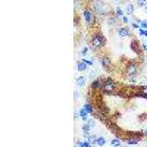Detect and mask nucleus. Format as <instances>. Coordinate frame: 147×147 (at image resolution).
<instances>
[{
  "instance_id": "12",
  "label": "nucleus",
  "mask_w": 147,
  "mask_h": 147,
  "mask_svg": "<svg viewBox=\"0 0 147 147\" xmlns=\"http://www.w3.org/2000/svg\"><path fill=\"white\" fill-rule=\"evenodd\" d=\"M99 113H102V115H105V116H109V115H110V110H109V107H107L105 103H100V105H99Z\"/></svg>"
},
{
  "instance_id": "14",
  "label": "nucleus",
  "mask_w": 147,
  "mask_h": 147,
  "mask_svg": "<svg viewBox=\"0 0 147 147\" xmlns=\"http://www.w3.org/2000/svg\"><path fill=\"white\" fill-rule=\"evenodd\" d=\"M107 24H109L110 27L116 25V24H118V16H116L115 13H110V15L107 16Z\"/></svg>"
},
{
  "instance_id": "32",
  "label": "nucleus",
  "mask_w": 147,
  "mask_h": 147,
  "mask_svg": "<svg viewBox=\"0 0 147 147\" xmlns=\"http://www.w3.org/2000/svg\"><path fill=\"white\" fill-rule=\"evenodd\" d=\"M84 2H87V3H90V5H91V3L94 2V0H84Z\"/></svg>"
},
{
  "instance_id": "18",
  "label": "nucleus",
  "mask_w": 147,
  "mask_h": 147,
  "mask_svg": "<svg viewBox=\"0 0 147 147\" xmlns=\"http://www.w3.org/2000/svg\"><path fill=\"white\" fill-rule=\"evenodd\" d=\"M85 81H87V78H85V77H78V78L75 80V84H77V87H84Z\"/></svg>"
},
{
  "instance_id": "28",
  "label": "nucleus",
  "mask_w": 147,
  "mask_h": 147,
  "mask_svg": "<svg viewBox=\"0 0 147 147\" xmlns=\"http://www.w3.org/2000/svg\"><path fill=\"white\" fill-rule=\"evenodd\" d=\"M81 6H82V5H81V2H80V0H75V10H78Z\"/></svg>"
},
{
  "instance_id": "22",
  "label": "nucleus",
  "mask_w": 147,
  "mask_h": 147,
  "mask_svg": "<svg viewBox=\"0 0 147 147\" xmlns=\"http://www.w3.org/2000/svg\"><path fill=\"white\" fill-rule=\"evenodd\" d=\"M84 62L87 63L88 66H93V65H94V59H91V57H84Z\"/></svg>"
},
{
  "instance_id": "13",
  "label": "nucleus",
  "mask_w": 147,
  "mask_h": 147,
  "mask_svg": "<svg viewBox=\"0 0 147 147\" xmlns=\"http://www.w3.org/2000/svg\"><path fill=\"white\" fill-rule=\"evenodd\" d=\"M84 109L87 110V112H88L90 115H96V107H94V105H93V103L87 102V103L84 105Z\"/></svg>"
},
{
  "instance_id": "31",
  "label": "nucleus",
  "mask_w": 147,
  "mask_h": 147,
  "mask_svg": "<svg viewBox=\"0 0 147 147\" xmlns=\"http://www.w3.org/2000/svg\"><path fill=\"white\" fill-rule=\"evenodd\" d=\"M141 132H143V137H147V127H146V128H144Z\"/></svg>"
},
{
  "instance_id": "5",
  "label": "nucleus",
  "mask_w": 147,
  "mask_h": 147,
  "mask_svg": "<svg viewBox=\"0 0 147 147\" xmlns=\"http://www.w3.org/2000/svg\"><path fill=\"white\" fill-rule=\"evenodd\" d=\"M93 9H94V12H96V15H106L107 12H106V5L103 3V0H94V2L90 5Z\"/></svg>"
},
{
  "instance_id": "11",
  "label": "nucleus",
  "mask_w": 147,
  "mask_h": 147,
  "mask_svg": "<svg viewBox=\"0 0 147 147\" xmlns=\"http://www.w3.org/2000/svg\"><path fill=\"white\" fill-rule=\"evenodd\" d=\"M88 68H90V66H88L87 63L84 62V59H80L78 62H77V69H78L80 72H84V71H87Z\"/></svg>"
},
{
  "instance_id": "30",
  "label": "nucleus",
  "mask_w": 147,
  "mask_h": 147,
  "mask_svg": "<svg viewBox=\"0 0 147 147\" xmlns=\"http://www.w3.org/2000/svg\"><path fill=\"white\" fill-rule=\"evenodd\" d=\"M88 77H90V80H91V78L94 80V78H96V74H94V72L91 71V72H90V75H88Z\"/></svg>"
},
{
  "instance_id": "19",
  "label": "nucleus",
  "mask_w": 147,
  "mask_h": 147,
  "mask_svg": "<svg viewBox=\"0 0 147 147\" xmlns=\"http://www.w3.org/2000/svg\"><path fill=\"white\" fill-rule=\"evenodd\" d=\"M122 143H121V138L116 136V137H113L112 140H110V146H113V147H119Z\"/></svg>"
},
{
  "instance_id": "2",
  "label": "nucleus",
  "mask_w": 147,
  "mask_h": 147,
  "mask_svg": "<svg viewBox=\"0 0 147 147\" xmlns=\"http://www.w3.org/2000/svg\"><path fill=\"white\" fill-rule=\"evenodd\" d=\"M102 93L106 94V96L118 94V85H116L115 80H112L110 77L102 78Z\"/></svg>"
},
{
  "instance_id": "10",
  "label": "nucleus",
  "mask_w": 147,
  "mask_h": 147,
  "mask_svg": "<svg viewBox=\"0 0 147 147\" xmlns=\"http://www.w3.org/2000/svg\"><path fill=\"white\" fill-rule=\"evenodd\" d=\"M124 10H125V13H127L128 16H132V15H134V10H136V6H134L132 3H127V5L124 6Z\"/></svg>"
},
{
  "instance_id": "3",
  "label": "nucleus",
  "mask_w": 147,
  "mask_h": 147,
  "mask_svg": "<svg viewBox=\"0 0 147 147\" xmlns=\"http://www.w3.org/2000/svg\"><path fill=\"white\" fill-rule=\"evenodd\" d=\"M140 71H141L140 63L136 62V60H129V62L124 66V75L127 78H137L140 75Z\"/></svg>"
},
{
  "instance_id": "1",
  "label": "nucleus",
  "mask_w": 147,
  "mask_h": 147,
  "mask_svg": "<svg viewBox=\"0 0 147 147\" xmlns=\"http://www.w3.org/2000/svg\"><path fill=\"white\" fill-rule=\"evenodd\" d=\"M90 44L93 50H102L103 47H106V37L100 31H94L90 37Z\"/></svg>"
},
{
  "instance_id": "4",
  "label": "nucleus",
  "mask_w": 147,
  "mask_h": 147,
  "mask_svg": "<svg viewBox=\"0 0 147 147\" xmlns=\"http://www.w3.org/2000/svg\"><path fill=\"white\" fill-rule=\"evenodd\" d=\"M82 18L85 21V24H87L88 27H94L96 22H97V16H96V12L91 6H85L82 9Z\"/></svg>"
},
{
  "instance_id": "34",
  "label": "nucleus",
  "mask_w": 147,
  "mask_h": 147,
  "mask_svg": "<svg viewBox=\"0 0 147 147\" xmlns=\"http://www.w3.org/2000/svg\"><path fill=\"white\" fill-rule=\"evenodd\" d=\"M113 2H116V3H118V2H121V0H113Z\"/></svg>"
},
{
  "instance_id": "25",
  "label": "nucleus",
  "mask_w": 147,
  "mask_h": 147,
  "mask_svg": "<svg viewBox=\"0 0 147 147\" xmlns=\"http://www.w3.org/2000/svg\"><path fill=\"white\" fill-rule=\"evenodd\" d=\"M138 90H140L141 93L147 94V85H140V87H138Z\"/></svg>"
},
{
  "instance_id": "21",
  "label": "nucleus",
  "mask_w": 147,
  "mask_h": 147,
  "mask_svg": "<svg viewBox=\"0 0 147 147\" xmlns=\"http://www.w3.org/2000/svg\"><path fill=\"white\" fill-rule=\"evenodd\" d=\"M91 128H93V127L88 124V122H84V125H82V128H81V129H82V134H85V132H91Z\"/></svg>"
},
{
  "instance_id": "8",
  "label": "nucleus",
  "mask_w": 147,
  "mask_h": 147,
  "mask_svg": "<svg viewBox=\"0 0 147 147\" xmlns=\"http://www.w3.org/2000/svg\"><path fill=\"white\" fill-rule=\"evenodd\" d=\"M90 90H91V91H102V80H100V78H94V80L91 81Z\"/></svg>"
},
{
  "instance_id": "33",
  "label": "nucleus",
  "mask_w": 147,
  "mask_h": 147,
  "mask_svg": "<svg viewBox=\"0 0 147 147\" xmlns=\"http://www.w3.org/2000/svg\"><path fill=\"white\" fill-rule=\"evenodd\" d=\"M144 10H146V13H147V5H146V6H144Z\"/></svg>"
},
{
  "instance_id": "23",
  "label": "nucleus",
  "mask_w": 147,
  "mask_h": 147,
  "mask_svg": "<svg viewBox=\"0 0 147 147\" xmlns=\"http://www.w3.org/2000/svg\"><path fill=\"white\" fill-rule=\"evenodd\" d=\"M140 28L147 30V19H141V21H140Z\"/></svg>"
},
{
  "instance_id": "17",
  "label": "nucleus",
  "mask_w": 147,
  "mask_h": 147,
  "mask_svg": "<svg viewBox=\"0 0 147 147\" xmlns=\"http://www.w3.org/2000/svg\"><path fill=\"white\" fill-rule=\"evenodd\" d=\"M115 15H116L118 18H124V16H125V10L122 9L121 6H118V7L115 9Z\"/></svg>"
},
{
  "instance_id": "26",
  "label": "nucleus",
  "mask_w": 147,
  "mask_h": 147,
  "mask_svg": "<svg viewBox=\"0 0 147 147\" xmlns=\"http://www.w3.org/2000/svg\"><path fill=\"white\" fill-rule=\"evenodd\" d=\"M138 34H140V35H143V37H147V30L140 28V30H138Z\"/></svg>"
},
{
  "instance_id": "20",
  "label": "nucleus",
  "mask_w": 147,
  "mask_h": 147,
  "mask_svg": "<svg viewBox=\"0 0 147 147\" xmlns=\"http://www.w3.org/2000/svg\"><path fill=\"white\" fill-rule=\"evenodd\" d=\"M107 143V140L105 137H97V140L94 141V146H105Z\"/></svg>"
},
{
  "instance_id": "7",
  "label": "nucleus",
  "mask_w": 147,
  "mask_h": 147,
  "mask_svg": "<svg viewBox=\"0 0 147 147\" xmlns=\"http://www.w3.org/2000/svg\"><path fill=\"white\" fill-rule=\"evenodd\" d=\"M100 65H102L105 69H112L113 62H112V59H110L109 56L103 55V56H100Z\"/></svg>"
},
{
  "instance_id": "29",
  "label": "nucleus",
  "mask_w": 147,
  "mask_h": 147,
  "mask_svg": "<svg viewBox=\"0 0 147 147\" xmlns=\"http://www.w3.org/2000/svg\"><path fill=\"white\" fill-rule=\"evenodd\" d=\"M141 50L147 52V43H143V44H141Z\"/></svg>"
},
{
  "instance_id": "27",
  "label": "nucleus",
  "mask_w": 147,
  "mask_h": 147,
  "mask_svg": "<svg viewBox=\"0 0 147 147\" xmlns=\"http://www.w3.org/2000/svg\"><path fill=\"white\" fill-rule=\"evenodd\" d=\"M122 21H124V24H129V22H131V18H129L128 15H125L124 18H122Z\"/></svg>"
},
{
  "instance_id": "16",
  "label": "nucleus",
  "mask_w": 147,
  "mask_h": 147,
  "mask_svg": "<svg viewBox=\"0 0 147 147\" xmlns=\"http://www.w3.org/2000/svg\"><path fill=\"white\" fill-rule=\"evenodd\" d=\"M75 146H80V147H91L93 144H91V141H88V140H85V141L77 140V141H75Z\"/></svg>"
},
{
  "instance_id": "6",
  "label": "nucleus",
  "mask_w": 147,
  "mask_h": 147,
  "mask_svg": "<svg viewBox=\"0 0 147 147\" xmlns=\"http://www.w3.org/2000/svg\"><path fill=\"white\" fill-rule=\"evenodd\" d=\"M129 46H131V50H132L134 53H137V55L140 56V60L143 62V60H144V57L141 56V52H143V50H141V43H138V40H136V38H132Z\"/></svg>"
},
{
  "instance_id": "24",
  "label": "nucleus",
  "mask_w": 147,
  "mask_h": 147,
  "mask_svg": "<svg viewBox=\"0 0 147 147\" xmlns=\"http://www.w3.org/2000/svg\"><path fill=\"white\" fill-rule=\"evenodd\" d=\"M90 49H91V47H84L82 50L80 52V55H81V56H85V55H87V53L90 52Z\"/></svg>"
},
{
  "instance_id": "15",
  "label": "nucleus",
  "mask_w": 147,
  "mask_h": 147,
  "mask_svg": "<svg viewBox=\"0 0 147 147\" xmlns=\"http://www.w3.org/2000/svg\"><path fill=\"white\" fill-rule=\"evenodd\" d=\"M78 115L81 116V119H82L84 122H87V121L90 119V118H88V116H90V113H88V112H87V110H85L84 107H82V109H80V112H78Z\"/></svg>"
},
{
  "instance_id": "9",
  "label": "nucleus",
  "mask_w": 147,
  "mask_h": 147,
  "mask_svg": "<svg viewBox=\"0 0 147 147\" xmlns=\"http://www.w3.org/2000/svg\"><path fill=\"white\" fill-rule=\"evenodd\" d=\"M118 35L121 37V38H128V37H131V32L127 27H119L118 28Z\"/></svg>"
}]
</instances>
